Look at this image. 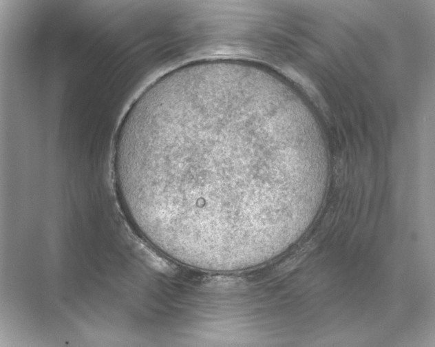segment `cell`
<instances>
[{"instance_id": "6da1fadb", "label": "cell", "mask_w": 435, "mask_h": 347, "mask_svg": "<svg viewBox=\"0 0 435 347\" xmlns=\"http://www.w3.org/2000/svg\"><path fill=\"white\" fill-rule=\"evenodd\" d=\"M114 158L119 196L138 233L178 262L216 271L278 253L327 180L278 109L222 81L170 83L137 99Z\"/></svg>"}]
</instances>
